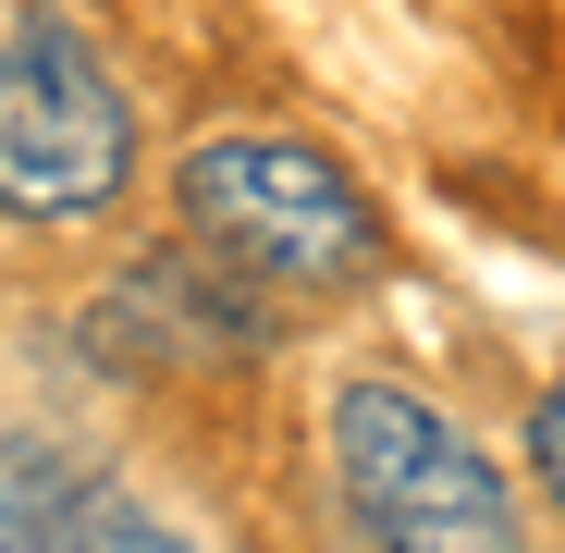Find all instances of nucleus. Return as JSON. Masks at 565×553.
<instances>
[{
	"label": "nucleus",
	"mask_w": 565,
	"mask_h": 553,
	"mask_svg": "<svg viewBox=\"0 0 565 553\" xmlns=\"http://www.w3.org/2000/svg\"><path fill=\"white\" fill-rule=\"evenodd\" d=\"M172 222L258 296H344L382 270V210L356 198L332 148L296 136H198L172 160Z\"/></svg>",
	"instance_id": "f257e3e1"
},
{
	"label": "nucleus",
	"mask_w": 565,
	"mask_h": 553,
	"mask_svg": "<svg viewBox=\"0 0 565 553\" xmlns=\"http://www.w3.org/2000/svg\"><path fill=\"white\" fill-rule=\"evenodd\" d=\"M332 480L369 553H516V492L480 443L406 382L332 394Z\"/></svg>",
	"instance_id": "f03ea898"
},
{
	"label": "nucleus",
	"mask_w": 565,
	"mask_h": 553,
	"mask_svg": "<svg viewBox=\"0 0 565 553\" xmlns=\"http://www.w3.org/2000/svg\"><path fill=\"white\" fill-rule=\"evenodd\" d=\"M124 172H136V111H124L111 62L50 13L0 25V210L86 222L124 198Z\"/></svg>",
	"instance_id": "7ed1b4c3"
},
{
	"label": "nucleus",
	"mask_w": 565,
	"mask_h": 553,
	"mask_svg": "<svg viewBox=\"0 0 565 553\" xmlns=\"http://www.w3.org/2000/svg\"><path fill=\"white\" fill-rule=\"evenodd\" d=\"M270 308L246 270H222L210 246H172V258H136L111 308L86 320V344H111V357H148V369H234L270 344Z\"/></svg>",
	"instance_id": "20e7f679"
},
{
	"label": "nucleus",
	"mask_w": 565,
	"mask_h": 553,
	"mask_svg": "<svg viewBox=\"0 0 565 553\" xmlns=\"http://www.w3.org/2000/svg\"><path fill=\"white\" fill-rule=\"evenodd\" d=\"M0 553H184V541L136 492L86 480L74 455L13 443V455H0Z\"/></svg>",
	"instance_id": "39448f33"
},
{
	"label": "nucleus",
	"mask_w": 565,
	"mask_h": 553,
	"mask_svg": "<svg viewBox=\"0 0 565 553\" xmlns=\"http://www.w3.org/2000/svg\"><path fill=\"white\" fill-rule=\"evenodd\" d=\"M529 468H541V492H553V517H565V382L529 406Z\"/></svg>",
	"instance_id": "423d86ee"
}]
</instances>
